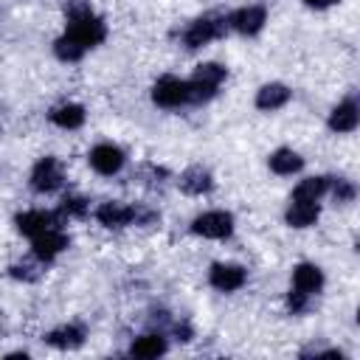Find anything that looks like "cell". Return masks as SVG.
<instances>
[{"label": "cell", "instance_id": "2e32d148", "mask_svg": "<svg viewBox=\"0 0 360 360\" xmlns=\"http://www.w3.org/2000/svg\"><path fill=\"white\" fill-rule=\"evenodd\" d=\"M301 166H304V158H301L298 152H292V149H276V152L270 155V169H273L276 174H281V177L301 172Z\"/></svg>", "mask_w": 360, "mask_h": 360}, {"label": "cell", "instance_id": "8992f818", "mask_svg": "<svg viewBox=\"0 0 360 360\" xmlns=\"http://www.w3.org/2000/svg\"><path fill=\"white\" fill-rule=\"evenodd\" d=\"M90 166L104 177L118 174L121 166H124V152L118 146H112V143H98V146L90 149Z\"/></svg>", "mask_w": 360, "mask_h": 360}, {"label": "cell", "instance_id": "3957f363", "mask_svg": "<svg viewBox=\"0 0 360 360\" xmlns=\"http://www.w3.org/2000/svg\"><path fill=\"white\" fill-rule=\"evenodd\" d=\"M152 98L160 107H180L188 101V82L177 76H160L152 87Z\"/></svg>", "mask_w": 360, "mask_h": 360}, {"label": "cell", "instance_id": "7a4b0ae2", "mask_svg": "<svg viewBox=\"0 0 360 360\" xmlns=\"http://www.w3.org/2000/svg\"><path fill=\"white\" fill-rule=\"evenodd\" d=\"M191 231L205 239H225L233 231V217L228 211H205V214L194 217Z\"/></svg>", "mask_w": 360, "mask_h": 360}, {"label": "cell", "instance_id": "44dd1931", "mask_svg": "<svg viewBox=\"0 0 360 360\" xmlns=\"http://www.w3.org/2000/svg\"><path fill=\"white\" fill-rule=\"evenodd\" d=\"M211 174L205 169H188L183 177H180V188L188 191V194H205L211 191Z\"/></svg>", "mask_w": 360, "mask_h": 360}, {"label": "cell", "instance_id": "4fadbf2b", "mask_svg": "<svg viewBox=\"0 0 360 360\" xmlns=\"http://www.w3.org/2000/svg\"><path fill=\"white\" fill-rule=\"evenodd\" d=\"M287 101H290V87H284L278 82H270V84L259 87V93H256V107L264 110V112H273V110L284 107Z\"/></svg>", "mask_w": 360, "mask_h": 360}, {"label": "cell", "instance_id": "8fae6325", "mask_svg": "<svg viewBox=\"0 0 360 360\" xmlns=\"http://www.w3.org/2000/svg\"><path fill=\"white\" fill-rule=\"evenodd\" d=\"M292 287L301 290V292H307V295L318 292V290L323 287V270H321L318 264H309V262L298 264V267L292 270Z\"/></svg>", "mask_w": 360, "mask_h": 360}, {"label": "cell", "instance_id": "cb8c5ba5", "mask_svg": "<svg viewBox=\"0 0 360 360\" xmlns=\"http://www.w3.org/2000/svg\"><path fill=\"white\" fill-rule=\"evenodd\" d=\"M84 211H87V202L79 200V197H70V200L62 202V214H68V217H82Z\"/></svg>", "mask_w": 360, "mask_h": 360}, {"label": "cell", "instance_id": "5b68a950", "mask_svg": "<svg viewBox=\"0 0 360 360\" xmlns=\"http://www.w3.org/2000/svg\"><path fill=\"white\" fill-rule=\"evenodd\" d=\"M59 186H62V169L56 158H42L31 172V188L39 194H48V191H56Z\"/></svg>", "mask_w": 360, "mask_h": 360}, {"label": "cell", "instance_id": "5bb4252c", "mask_svg": "<svg viewBox=\"0 0 360 360\" xmlns=\"http://www.w3.org/2000/svg\"><path fill=\"white\" fill-rule=\"evenodd\" d=\"M17 231L20 233H25V236H39L42 231H48V228H53V214H48V211H25V214H20L17 219Z\"/></svg>", "mask_w": 360, "mask_h": 360}, {"label": "cell", "instance_id": "9c48e42d", "mask_svg": "<svg viewBox=\"0 0 360 360\" xmlns=\"http://www.w3.org/2000/svg\"><path fill=\"white\" fill-rule=\"evenodd\" d=\"M68 248V236L56 228H48L42 231L39 236H34V256L42 259V262H51L53 256H59L62 250Z\"/></svg>", "mask_w": 360, "mask_h": 360}, {"label": "cell", "instance_id": "4316f807", "mask_svg": "<svg viewBox=\"0 0 360 360\" xmlns=\"http://www.w3.org/2000/svg\"><path fill=\"white\" fill-rule=\"evenodd\" d=\"M304 3H307L309 8H318V11H321V8H329V6H335V0H304Z\"/></svg>", "mask_w": 360, "mask_h": 360}, {"label": "cell", "instance_id": "ffe728a7", "mask_svg": "<svg viewBox=\"0 0 360 360\" xmlns=\"http://www.w3.org/2000/svg\"><path fill=\"white\" fill-rule=\"evenodd\" d=\"M329 188V180L326 177H304L298 186H295V200H309V202H318Z\"/></svg>", "mask_w": 360, "mask_h": 360}, {"label": "cell", "instance_id": "7402d4cb", "mask_svg": "<svg viewBox=\"0 0 360 360\" xmlns=\"http://www.w3.org/2000/svg\"><path fill=\"white\" fill-rule=\"evenodd\" d=\"M225 79V68L222 65H217V62H205V65H197V70H194V79L191 82H197V84H205V87H219V82Z\"/></svg>", "mask_w": 360, "mask_h": 360}, {"label": "cell", "instance_id": "277c9868", "mask_svg": "<svg viewBox=\"0 0 360 360\" xmlns=\"http://www.w3.org/2000/svg\"><path fill=\"white\" fill-rule=\"evenodd\" d=\"M208 281H211V287H217L219 292H233V290H239V287L248 281V273H245V267H239V264L219 262V264L211 267Z\"/></svg>", "mask_w": 360, "mask_h": 360}, {"label": "cell", "instance_id": "e0dca14e", "mask_svg": "<svg viewBox=\"0 0 360 360\" xmlns=\"http://www.w3.org/2000/svg\"><path fill=\"white\" fill-rule=\"evenodd\" d=\"M51 121L62 129H79L84 124V110L79 104H59L51 110Z\"/></svg>", "mask_w": 360, "mask_h": 360}, {"label": "cell", "instance_id": "52a82bcc", "mask_svg": "<svg viewBox=\"0 0 360 360\" xmlns=\"http://www.w3.org/2000/svg\"><path fill=\"white\" fill-rule=\"evenodd\" d=\"M264 20H267V14H264L262 6H245V8H239V11H233L228 17V25L233 31L245 34V37H253V34H259L264 28Z\"/></svg>", "mask_w": 360, "mask_h": 360}, {"label": "cell", "instance_id": "6da1fadb", "mask_svg": "<svg viewBox=\"0 0 360 360\" xmlns=\"http://www.w3.org/2000/svg\"><path fill=\"white\" fill-rule=\"evenodd\" d=\"M70 39H76L84 51L87 48H93V45H98L101 39H104V34H107V28H104V22L87 8V6H76L73 11H70V20H68V31H65Z\"/></svg>", "mask_w": 360, "mask_h": 360}, {"label": "cell", "instance_id": "484cf974", "mask_svg": "<svg viewBox=\"0 0 360 360\" xmlns=\"http://www.w3.org/2000/svg\"><path fill=\"white\" fill-rule=\"evenodd\" d=\"M307 292H301V290H290V295H287V304H290V309L292 312H304L307 309Z\"/></svg>", "mask_w": 360, "mask_h": 360}, {"label": "cell", "instance_id": "ac0fdd59", "mask_svg": "<svg viewBox=\"0 0 360 360\" xmlns=\"http://www.w3.org/2000/svg\"><path fill=\"white\" fill-rule=\"evenodd\" d=\"M45 340L51 346H56V349H76V346L84 343V329H79V326H59Z\"/></svg>", "mask_w": 360, "mask_h": 360}, {"label": "cell", "instance_id": "7c38bea8", "mask_svg": "<svg viewBox=\"0 0 360 360\" xmlns=\"http://www.w3.org/2000/svg\"><path fill=\"white\" fill-rule=\"evenodd\" d=\"M360 121V112H357V104L352 98L340 101L332 112H329V129L332 132H352Z\"/></svg>", "mask_w": 360, "mask_h": 360}, {"label": "cell", "instance_id": "9a60e30c", "mask_svg": "<svg viewBox=\"0 0 360 360\" xmlns=\"http://www.w3.org/2000/svg\"><path fill=\"white\" fill-rule=\"evenodd\" d=\"M318 219V202L309 200H292L287 208V225L290 228H309Z\"/></svg>", "mask_w": 360, "mask_h": 360}, {"label": "cell", "instance_id": "30bf717a", "mask_svg": "<svg viewBox=\"0 0 360 360\" xmlns=\"http://www.w3.org/2000/svg\"><path fill=\"white\" fill-rule=\"evenodd\" d=\"M135 217H138L135 208H129V205H124V202H101V205L96 208V219H98L104 228H124V225H129Z\"/></svg>", "mask_w": 360, "mask_h": 360}, {"label": "cell", "instance_id": "ba28073f", "mask_svg": "<svg viewBox=\"0 0 360 360\" xmlns=\"http://www.w3.org/2000/svg\"><path fill=\"white\" fill-rule=\"evenodd\" d=\"M225 31V22L222 20H214V17H200V20H194L191 25H188V31H186V48H200V45H205V42H211V39H217L219 34Z\"/></svg>", "mask_w": 360, "mask_h": 360}, {"label": "cell", "instance_id": "603a6c76", "mask_svg": "<svg viewBox=\"0 0 360 360\" xmlns=\"http://www.w3.org/2000/svg\"><path fill=\"white\" fill-rule=\"evenodd\" d=\"M53 51H56V56H59L62 62H76V59H82V53H84V48H82L76 39H70L68 34L53 42Z\"/></svg>", "mask_w": 360, "mask_h": 360}, {"label": "cell", "instance_id": "d6986e66", "mask_svg": "<svg viewBox=\"0 0 360 360\" xmlns=\"http://www.w3.org/2000/svg\"><path fill=\"white\" fill-rule=\"evenodd\" d=\"M163 352H166V340L160 335H141L129 346V354H135V357H158Z\"/></svg>", "mask_w": 360, "mask_h": 360}, {"label": "cell", "instance_id": "d4e9b609", "mask_svg": "<svg viewBox=\"0 0 360 360\" xmlns=\"http://www.w3.org/2000/svg\"><path fill=\"white\" fill-rule=\"evenodd\" d=\"M354 197V186L349 180H335V200L338 202H349Z\"/></svg>", "mask_w": 360, "mask_h": 360}]
</instances>
